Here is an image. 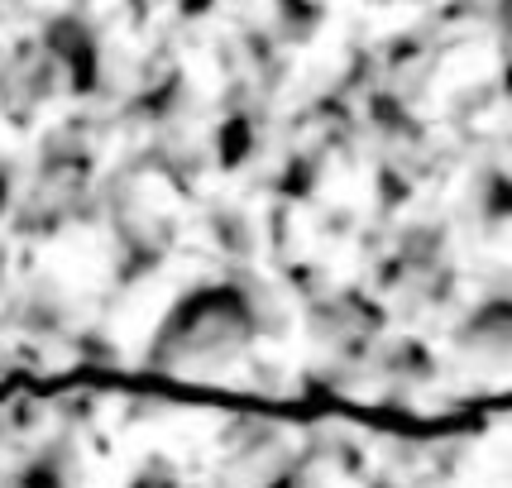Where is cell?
Segmentation results:
<instances>
[]
</instances>
